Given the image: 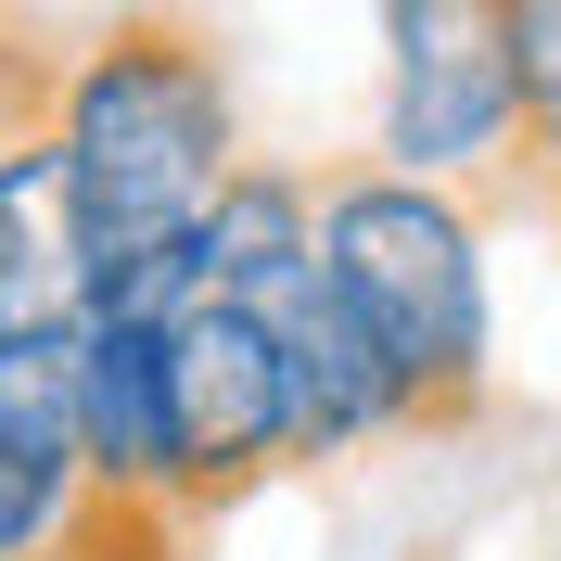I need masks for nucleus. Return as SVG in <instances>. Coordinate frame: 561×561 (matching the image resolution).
Instances as JSON below:
<instances>
[{
    "label": "nucleus",
    "mask_w": 561,
    "mask_h": 561,
    "mask_svg": "<svg viewBox=\"0 0 561 561\" xmlns=\"http://www.w3.org/2000/svg\"><path fill=\"white\" fill-rule=\"evenodd\" d=\"M51 128H65L77 179H90V217H103V307L140 268H167L205 205L243 167V103H230V65L217 38L167 0H128L77 38V65H51Z\"/></svg>",
    "instance_id": "nucleus-1"
},
{
    "label": "nucleus",
    "mask_w": 561,
    "mask_h": 561,
    "mask_svg": "<svg viewBox=\"0 0 561 561\" xmlns=\"http://www.w3.org/2000/svg\"><path fill=\"white\" fill-rule=\"evenodd\" d=\"M103 319V217L51 128V77L0 51V345H77Z\"/></svg>",
    "instance_id": "nucleus-4"
},
{
    "label": "nucleus",
    "mask_w": 561,
    "mask_h": 561,
    "mask_svg": "<svg viewBox=\"0 0 561 561\" xmlns=\"http://www.w3.org/2000/svg\"><path fill=\"white\" fill-rule=\"evenodd\" d=\"M90 434H77V345H0V561H65L90 524Z\"/></svg>",
    "instance_id": "nucleus-6"
},
{
    "label": "nucleus",
    "mask_w": 561,
    "mask_h": 561,
    "mask_svg": "<svg viewBox=\"0 0 561 561\" xmlns=\"http://www.w3.org/2000/svg\"><path fill=\"white\" fill-rule=\"evenodd\" d=\"M383 38V167L485 179L524 153V0H370Z\"/></svg>",
    "instance_id": "nucleus-3"
},
{
    "label": "nucleus",
    "mask_w": 561,
    "mask_h": 561,
    "mask_svg": "<svg viewBox=\"0 0 561 561\" xmlns=\"http://www.w3.org/2000/svg\"><path fill=\"white\" fill-rule=\"evenodd\" d=\"M77 434L90 485L115 511H179V383H167V319H90L77 332ZM192 524V511H179Z\"/></svg>",
    "instance_id": "nucleus-8"
},
{
    "label": "nucleus",
    "mask_w": 561,
    "mask_h": 561,
    "mask_svg": "<svg viewBox=\"0 0 561 561\" xmlns=\"http://www.w3.org/2000/svg\"><path fill=\"white\" fill-rule=\"evenodd\" d=\"M268 332H280V357H294V434H307V472H319V459L383 447V434H421L409 370H396V357H383V332L345 307L332 255H319V268L268 307Z\"/></svg>",
    "instance_id": "nucleus-7"
},
{
    "label": "nucleus",
    "mask_w": 561,
    "mask_h": 561,
    "mask_svg": "<svg viewBox=\"0 0 561 561\" xmlns=\"http://www.w3.org/2000/svg\"><path fill=\"white\" fill-rule=\"evenodd\" d=\"M167 383H179V511L205 524L230 497L307 472V434H294V357H280L268 307H230V294H192L167 319Z\"/></svg>",
    "instance_id": "nucleus-5"
},
{
    "label": "nucleus",
    "mask_w": 561,
    "mask_h": 561,
    "mask_svg": "<svg viewBox=\"0 0 561 561\" xmlns=\"http://www.w3.org/2000/svg\"><path fill=\"white\" fill-rule=\"evenodd\" d=\"M524 167L561 192V0H524Z\"/></svg>",
    "instance_id": "nucleus-10"
},
{
    "label": "nucleus",
    "mask_w": 561,
    "mask_h": 561,
    "mask_svg": "<svg viewBox=\"0 0 561 561\" xmlns=\"http://www.w3.org/2000/svg\"><path fill=\"white\" fill-rule=\"evenodd\" d=\"M307 268H319V179H294V167H268V153H243V167H230V192L205 205V230H192V294L280 307Z\"/></svg>",
    "instance_id": "nucleus-9"
},
{
    "label": "nucleus",
    "mask_w": 561,
    "mask_h": 561,
    "mask_svg": "<svg viewBox=\"0 0 561 561\" xmlns=\"http://www.w3.org/2000/svg\"><path fill=\"white\" fill-rule=\"evenodd\" d=\"M319 255L345 280V307L383 332V357L409 370L421 434H459L497 396V280L472 205L409 167H345L319 179Z\"/></svg>",
    "instance_id": "nucleus-2"
}]
</instances>
